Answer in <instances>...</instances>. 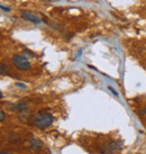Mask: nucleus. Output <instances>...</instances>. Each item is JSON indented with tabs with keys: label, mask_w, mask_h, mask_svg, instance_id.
Here are the masks:
<instances>
[{
	"label": "nucleus",
	"mask_w": 146,
	"mask_h": 154,
	"mask_svg": "<svg viewBox=\"0 0 146 154\" xmlns=\"http://www.w3.org/2000/svg\"><path fill=\"white\" fill-rule=\"evenodd\" d=\"M54 122V117L47 112H39L38 115L34 118V124L36 127L41 129L50 127Z\"/></svg>",
	"instance_id": "f257e3e1"
},
{
	"label": "nucleus",
	"mask_w": 146,
	"mask_h": 154,
	"mask_svg": "<svg viewBox=\"0 0 146 154\" xmlns=\"http://www.w3.org/2000/svg\"><path fill=\"white\" fill-rule=\"evenodd\" d=\"M13 63L20 71H27L30 69L29 61L27 60L25 56L19 55V54H16V55L13 56Z\"/></svg>",
	"instance_id": "f03ea898"
},
{
	"label": "nucleus",
	"mask_w": 146,
	"mask_h": 154,
	"mask_svg": "<svg viewBox=\"0 0 146 154\" xmlns=\"http://www.w3.org/2000/svg\"><path fill=\"white\" fill-rule=\"evenodd\" d=\"M123 147V142L120 141H110L105 145V150L108 153H115Z\"/></svg>",
	"instance_id": "7ed1b4c3"
},
{
	"label": "nucleus",
	"mask_w": 146,
	"mask_h": 154,
	"mask_svg": "<svg viewBox=\"0 0 146 154\" xmlns=\"http://www.w3.org/2000/svg\"><path fill=\"white\" fill-rule=\"evenodd\" d=\"M22 17L27 19V20H29V22H32V23H35V24H41V23H42V20H41L38 17H36L35 15H33V14H30V13H27V11H23Z\"/></svg>",
	"instance_id": "20e7f679"
},
{
	"label": "nucleus",
	"mask_w": 146,
	"mask_h": 154,
	"mask_svg": "<svg viewBox=\"0 0 146 154\" xmlns=\"http://www.w3.org/2000/svg\"><path fill=\"white\" fill-rule=\"evenodd\" d=\"M30 144V147L33 149V150H39V149H42L43 147V142L38 140V138H32L29 142Z\"/></svg>",
	"instance_id": "39448f33"
},
{
	"label": "nucleus",
	"mask_w": 146,
	"mask_h": 154,
	"mask_svg": "<svg viewBox=\"0 0 146 154\" xmlns=\"http://www.w3.org/2000/svg\"><path fill=\"white\" fill-rule=\"evenodd\" d=\"M19 120H22V122H27V120L29 119L30 117V111L29 109H24V110H22L20 112H19Z\"/></svg>",
	"instance_id": "423d86ee"
},
{
	"label": "nucleus",
	"mask_w": 146,
	"mask_h": 154,
	"mask_svg": "<svg viewBox=\"0 0 146 154\" xmlns=\"http://www.w3.org/2000/svg\"><path fill=\"white\" fill-rule=\"evenodd\" d=\"M6 71H7V66H6L4 63H1V69H0V72H1V74H2V75H5V74H6Z\"/></svg>",
	"instance_id": "0eeeda50"
},
{
	"label": "nucleus",
	"mask_w": 146,
	"mask_h": 154,
	"mask_svg": "<svg viewBox=\"0 0 146 154\" xmlns=\"http://www.w3.org/2000/svg\"><path fill=\"white\" fill-rule=\"evenodd\" d=\"M4 120H5V111L1 110V111H0V122L2 123Z\"/></svg>",
	"instance_id": "6e6552de"
},
{
	"label": "nucleus",
	"mask_w": 146,
	"mask_h": 154,
	"mask_svg": "<svg viewBox=\"0 0 146 154\" xmlns=\"http://www.w3.org/2000/svg\"><path fill=\"white\" fill-rule=\"evenodd\" d=\"M0 8L2 9L4 11H7V13H8V11H10V8H9V7H5L4 5H1V6H0Z\"/></svg>",
	"instance_id": "1a4fd4ad"
},
{
	"label": "nucleus",
	"mask_w": 146,
	"mask_h": 154,
	"mask_svg": "<svg viewBox=\"0 0 146 154\" xmlns=\"http://www.w3.org/2000/svg\"><path fill=\"white\" fill-rule=\"evenodd\" d=\"M108 89L111 90V92H112L114 94H115V96H118V94H117V91H116L115 89H114V88H111V87H108Z\"/></svg>",
	"instance_id": "9d476101"
},
{
	"label": "nucleus",
	"mask_w": 146,
	"mask_h": 154,
	"mask_svg": "<svg viewBox=\"0 0 146 154\" xmlns=\"http://www.w3.org/2000/svg\"><path fill=\"white\" fill-rule=\"evenodd\" d=\"M16 86L20 87V88H26V86H24V85H22V83H16Z\"/></svg>",
	"instance_id": "9b49d317"
},
{
	"label": "nucleus",
	"mask_w": 146,
	"mask_h": 154,
	"mask_svg": "<svg viewBox=\"0 0 146 154\" xmlns=\"http://www.w3.org/2000/svg\"><path fill=\"white\" fill-rule=\"evenodd\" d=\"M142 114H146V107L144 108V109H143V110H142Z\"/></svg>",
	"instance_id": "f8f14e48"
},
{
	"label": "nucleus",
	"mask_w": 146,
	"mask_h": 154,
	"mask_svg": "<svg viewBox=\"0 0 146 154\" xmlns=\"http://www.w3.org/2000/svg\"><path fill=\"white\" fill-rule=\"evenodd\" d=\"M0 154H10V153H6V152H1Z\"/></svg>",
	"instance_id": "ddd939ff"
}]
</instances>
